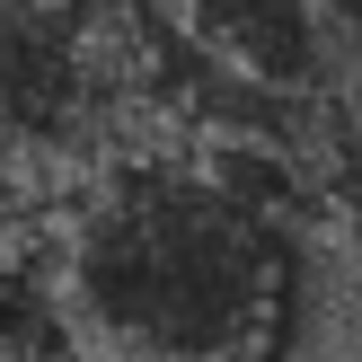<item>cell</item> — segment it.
<instances>
[{
  "label": "cell",
  "mask_w": 362,
  "mask_h": 362,
  "mask_svg": "<svg viewBox=\"0 0 362 362\" xmlns=\"http://www.w3.org/2000/svg\"><path fill=\"white\" fill-rule=\"evenodd\" d=\"M318 168L283 141L106 151L53 230V292L98 362H300L318 327Z\"/></svg>",
  "instance_id": "obj_1"
},
{
  "label": "cell",
  "mask_w": 362,
  "mask_h": 362,
  "mask_svg": "<svg viewBox=\"0 0 362 362\" xmlns=\"http://www.w3.org/2000/svg\"><path fill=\"white\" fill-rule=\"evenodd\" d=\"M168 35L151 0H0V159L98 168L124 124L159 106Z\"/></svg>",
  "instance_id": "obj_2"
},
{
  "label": "cell",
  "mask_w": 362,
  "mask_h": 362,
  "mask_svg": "<svg viewBox=\"0 0 362 362\" xmlns=\"http://www.w3.org/2000/svg\"><path fill=\"white\" fill-rule=\"evenodd\" d=\"M177 27L204 62L239 71L274 98H336L345 35L327 27L318 0H177Z\"/></svg>",
  "instance_id": "obj_3"
},
{
  "label": "cell",
  "mask_w": 362,
  "mask_h": 362,
  "mask_svg": "<svg viewBox=\"0 0 362 362\" xmlns=\"http://www.w3.org/2000/svg\"><path fill=\"white\" fill-rule=\"evenodd\" d=\"M310 168H318V212L336 221L345 257L362 265V80L345 88V98H327L318 141H310Z\"/></svg>",
  "instance_id": "obj_4"
},
{
  "label": "cell",
  "mask_w": 362,
  "mask_h": 362,
  "mask_svg": "<svg viewBox=\"0 0 362 362\" xmlns=\"http://www.w3.org/2000/svg\"><path fill=\"white\" fill-rule=\"evenodd\" d=\"M27 239H35V204H27V168H9V159H0V265H9V257H27Z\"/></svg>",
  "instance_id": "obj_5"
},
{
  "label": "cell",
  "mask_w": 362,
  "mask_h": 362,
  "mask_svg": "<svg viewBox=\"0 0 362 362\" xmlns=\"http://www.w3.org/2000/svg\"><path fill=\"white\" fill-rule=\"evenodd\" d=\"M318 9H327V27L345 35V45H362V0H318Z\"/></svg>",
  "instance_id": "obj_6"
}]
</instances>
